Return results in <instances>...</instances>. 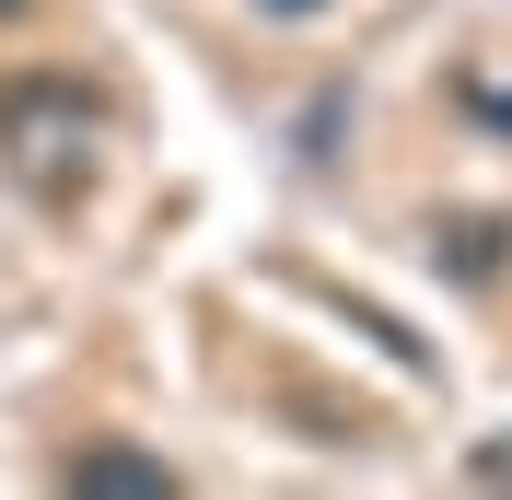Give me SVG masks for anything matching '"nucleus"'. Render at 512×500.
Returning <instances> with one entry per match:
<instances>
[{"mask_svg":"<svg viewBox=\"0 0 512 500\" xmlns=\"http://www.w3.org/2000/svg\"><path fill=\"white\" fill-rule=\"evenodd\" d=\"M70 489H140V500H163L175 466H152V454H70Z\"/></svg>","mask_w":512,"mask_h":500,"instance_id":"nucleus-3","label":"nucleus"},{"mask_svg":"<svg viewBox=\"0 0 512 500\" xmlns=\"http://www.w3.org/2000/svg\"><path fill=\"white\" fill-rule=\"evenodd\" d=\"M0 163L24 175L47 210H70V198L94 187L105 163V105L70 94L59 70H24V82H0Z\"/></svg>","mask_w":512,"mask_h":500,"instance_id":"nucleus-1","label":"nucleus"},{"mask_svg":"<svg viewBox=\"0 0 512 500\" xmlns=\"http://www.w3.org/2000/svg\"><path fill=\"white\" fill-rule=\"evenodd\" d=\"M431 256H443L454 280H501V256H512V221H443V233H431Z\"/></svg>","mask_w":512,"mask_h":500,"instance_id":"nucleus-2","label":"nucleus"},{"mask_svg":"<svg viewBox=\"0 0 512 500\" xmlns=\"http://www.w3.org/2000/svg\"><path fill=\"white\" fill-rule=\"evenodd\" d=\"M454 105H466L478 128H501V140H512V59H466V70H454Z\"/></svg>","mask_w":512,"mask_h":500,"instance_id":"nucleus-4","label":"nucleus"},{"mask_svg":"<svg viewBox=\"0 0 512 500\" xmlns=\"http://www.w3.org/2000/svg\"><path fill=\"white\" fill-rule=\"evenodd\" d=\"M280 12H315V0H280Z\"/></svg>","mask_w":512,"mask_h":500,"instance_id":"nucleus-5","label":"nucleus"}]
</instances>
